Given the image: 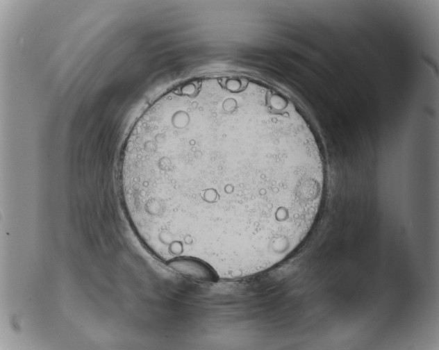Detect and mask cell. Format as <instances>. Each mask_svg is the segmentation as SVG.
I'll return each mask as SVG.
<instances>
[{
    "instance_id": "cell-1",
    "label": "cell",
    "mask_w": 439,
    "mask_h": 350,
    "mask_svg": "<svg viewBox=\"0 0 439 350\" xmlns=\"http://www.w3.org/2000/svg\"><path fill=\"white\" fill-rule=\"evenodd\" d=\"M119 181L131 226L154 254L234 279L269 269L301 244L320 210L324 167L290 101L250 79L218 76L172 89L141 115Z\"/></svg>"
}]
</instances>
